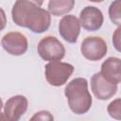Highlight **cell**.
<instances>
[{"instance_id":"obj_1","label":"cell","mask_w":121,"mask_h":121,"mask_svg":"<svg viewBox=\"0 0 121 121\" xmlns=\"http://www.w3.org/2000/svg\"><path fill=\"white\" fill-rule=\"evenodd\" d=\"M64 95L70 110L76 114H84L91 109L93 99L88 90V81L84 78L72 79L64 89Z\"/></svg>"},{"instance_id":"obj_2","label":"cell","mask_w":121,"mask_h":121,"mask_svg":"<svg viewBox=\"0 0 121 121\" xmlns=\"http://www.w3.org/2000/svg\"><path fill=\"white\" fill-rule=\"evenodd\" d=\"M74 69V66L68 62H62L60 60L49 61L44 67L45 79L50 85L60 87L67 82Z\"/></svg>"},{"instance_id":"obj_3","label":"cell","mask_w":121,"mask_h":121,"mask_svg":"<svg viewBox=\"0 0 121 121\" xmlns=\"http://www.w3.org/2000/svg\"><path fill=\"white\" fill-rule=\"evenodd\" d=\"M39 56L47 61L60 60L65 55L64 45L54 36L43 37L37 45Z\"/></svg>"},{"instance_id":"obj_4","label":"cell","mask_w":121,"mask_h":121,"mask_svg":"<svg viewBox=\"0 0 121 121\" xmlns=\"http://www.w3.org/2000/svg\"><path fill=\"white\" fill-rule=\"evenodd\" d=\"M51 24V13L41 7L33 8L26 15L23 27L30 29L34 33L45 32Z\"/></svg>"},{"instance_id":"obj_5","label":"cell","mask_w":121,"mask_h":121,"mask_svg":"<svg viewBox=\"0 0 121 121\" xmlns=\"http://www.w3.org/2000/svg\"><path fill=\"white\" fill-rule=\"evenodd\" d=\"M82 56L89 60H99L103 59L108 51L106 42L98 36L86 37L80 45Z\"/></svg>"},{"instance_id":"obj_6","label":"cell","mask_w":121,"mask_h":121,"mask_svg":"<svg viewBox=\"0 0 121 121\" xmlns=\"http://www.w3.org/2000/svg\"><path fill=\"white\" fill-rule=\"evenodd\" d=\"M2 47L12 56L24 55L28 48L26 37L17 31H11L5 34L1 40Z\"/></svg>"},{"instance_id":"obj_7","label":"cell","mask_w":121,"mask_h":121,"mask_svg":"<svg viewBox=\"0 0 121 121\" xmlns=\"http://www.w3.org/2000/svg\"><path fill=\"white\" fill-rule=\"evenodd\" d=\"M91 90L97 99L108 100L116 94L117 84L107 80L100 72H97L91 78Z\"/></svg>"},{"instance_id":"obj_8","label":"cell","mask_w":121,"mask_h":121,"mask_svg":"<svg viewBox=\"0 0 121 121\" xmlns=\"http://www.w3.org/2000/svg\"><path fill=\"white\" fill-rule=\"evenodd\" d=\"M28 106L27 98L22 95L9 97L3 108L2 115L8 121H18L26 112Z\"/></svg>"},{"instance_id":"obj_9","label":"cell","mask_w":121,"mask_h":121,"mask_svg":"<svg viewBox=\"0 0 121 121\" xmlns=\"http://www.w3.org/2000/svg\"><path fill=\"white\" fill-rule=\"evenodd\" d=\"M80 26L79 19L75 15H64L59 22V33L67 43H75L78 41Z\"/></svg>"},{"instance_id":"obj_10","label":"cell","mask_w":121,"mask_h":121,"mask_svg":"<svg viewBox=\"0 0 121 121\" xmlns=\"http://www.w3.org/2000/svg\"><path fill=\"white\" fill-rule=\"evenodd\" d=\"M79 22L81 26L87 31L98 30L104 22L102 11L93 6H87L79 13Z\"/></svg>"},{"instance_id":"obj_11","label":"cell","mask_w":121,"mask_h":121,"mask_svg":"<svg viewBox=\"0 0 121 121\" xmlns=\"http://www.w3.org/2000/svg\"><path fill=\"white\" fill-rule=\"evenodd\" d=\"M43 0H16L11 9L12 21L19 26H24V22L28 12L35 7H41Z\"/></svg>"},{"instance_id":"obj_12","label":"cell","mask_w":121,"mask_h":121,"mask_svg":"<svg viewBox=\"0 0 121 121\" xmlns=\"http://www.w3.org/2000/svg\"><path fill=\"white\" fill-rule=\"evenodd\" d=\"M100 73L109 81L118 84L121 82V59L109 57L101 64Z\"/></svg>"},{"instance_id":"obj_13","label":"cell","mask_w":121,"mask_h":121,"mask_svg":"<svg viewBox=\"0 0 121 121\" xmlns=\"http://www.w3.org/2000/svg\"><path fill=\"white\" fill-rule=\"evenodd\" d=\"M75 6V0H50L48 10L54 16H60L69 13Z\"/></svg>"},{"instance_id":"obj_14","label":"cell","mask_w":121,"mask_h":121,"mask_svg":"<svg viewBox=\"0 0 121 121\" xmlns=\"http://www.w3.org/2000/svg\"><path fill=\"white\" fill-rule=\"evenodd\" d=\"M108 14L111 22L120 26H121V0H113L108 9Z\"/></svg>"},{"instance_id":"obj_15","label":"cell","mask_w":121,"mask_h":121,"mask_svg":"<svg viewBox=\"0 0 121 121\" xmlns=\"http://www.w3.org/2000/svg\"><path fill=\"white\" fill-rule=\"evenodd\" d=\"M107 112L112 118L121 120V98H116L110 102L107 107Z\"/></svg>"},{"instance_id":"obj_16","label":"cell","mask_w":121,"mask_h":121,"mask_svg":"<svg viewBox=\"0 0 121 121\" xmlns=\"http://www.w3.org/2000/svg\"><path fill=\"white\" fill-rule=\"evenodd\" d=\"M112 43L113 47L121 53V26H118L112 34Z\"/></svg>"},{"instance_id":"obj_17","label":"cell","mask_w":121,"mask_h":121,"mask_svg":"<svg viewBox=\"0 0 121 121\" xmlns=\"http://www.w3.org/2000/svg\"><path fill=\"white\" fill-rule=\"evenodd\" d=\"M30 119L31 120H36V119H38V120H53L54 117L48 111H41V112H36Z\"/></svg>"},{"instance_id":"obj_18","label":"cell","mask_w":121,"mask_h":121,"mask_svg":"<svg viewBox=\"0 0 121 121\" xmlns=\"http://www.w3.org/2000/svg\"><path fill=\"white\" fill-rule=\"evenodd\" d=\"M90 2H94V3H100V2H103L104 0H88Z\"/></svg>"}]
</instances>
